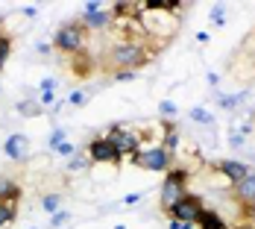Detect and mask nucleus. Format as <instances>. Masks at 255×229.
<instances>
[{
  "label": "nucleus",
  "mask_w": 255,
  "mask_h": 229,
  "mask_svg": "<svg viewBox=\"0 0 255 229\" xmlns=\"http://www.w3.org/2000/svg\"><path fill=\"white\" fill-rule=\"evenodd\" d=\"M147 38V35H144ZM118 41V44H112L106 56H103V62L115 71V74H121V71H138V68H144V65H150L155 59V53L147 47V41Z\"/></svg>",
  "instance_id": "f257e3e1"
},
{
  "label": "nucleus",
  "mask_w": 255,
  "mask_h": 229,
  "mask_svg": "<svg viewBox=\"0 0 255 229\" xmlns=\"http://www.w3.org/2000/svg\"><path fill=\"white\" fill-rule=\"evenodd\" d=\"M85 41H88V29H85L82 21H68V24H62L59 32H56V38H53L56 50L71 53V56H77V53L85 50Z\"/></svg>",
  "instance_id": "f03ea898"
},
{
  "label": "nucleus",
  "mask_w": 255,
  "mask_h": 229,
  "mask_svg": "<svg viewBox=\"0 0 255 229\" xmlns=\"http://www.w3.org/2000/svg\"><path fill=\"white\" fill-rule=\"evenodd\" d=\"M188 179H191V174L185 171V168H170L167 174H164V182H161V209H173V206L188 194Z\"/></svg>",
  "instance_id": "7ed1b4c3"
},
{
  "label": "nucleus",
  "mask_w": 255,
  "mask_h": 229,
  "mask_svg": "<svg viewBox=\"0 0 255 229\" xmlns=\"http://www.w3.org/2000/svg\"><path fill=\"white\" fill-rule=\"evenodd\" d=\"M173 153L164 150L161 144L158 147H141V150L132 156V162L138 165V168H144V171H153V174H167L170 168H173Z\"/></svg>",
  "instance_id": "20e7f679"
},
{
  "label": "nucleus",
  "mask_w": 255,
  "mask_h": 229,
  "mask_svg": "<svg viewBox=\"0 0 255 229\" xmlns=\"http://www.w3.org/2000/svg\"><path fill=\"white\" fill-rule=\"evenodd\" d=\"M226 74H229L235 82H241V85L255 82V50L241 47V50L232 56V62L226 65Z\"/></svg>",
  "instance_id": "39448f33"
},
{
  "label": "nucleus",
  "mask_w": 255,
  "mask_h": 229,
  "mask_svg": "<svg viewBox=\"0 0 255 229\" xmlns=\"http://www.w3.org/2000/svg\"><path fill=\"white\" fill-rule=\"evenodd\" d=\"M106 138L115 144V150L121 153V156H135V153L141 150V135L127 127H112L106 132Z\"/></svg>",
  "instance_id": "423d86ee"
},
{
  "label": "nucleus",
  "mask_w": 255,
  "mask_h": 229,
  "mask_svg": "<svg viewBox=\"0 0 255 229\" xmlns=\"http://www.w3.org/2000/svg\"><path fill=\"white\" fill-rule=\"evenodd\" d=\"M203 209H205L203 197H197V194H185V197L170 209V218H173V221H182V224H197V218H200Z\"/></svg>",
  "instance_id": "0eeeda50"
},
{
  "label": "nucleus",
  "mask_w": 255,
  "mask_h": 229,
  "mask_svg": "<svg viewBox=\"0 0 255 229\" xmlns=\"http://www.w3.org/2000/svg\"><path fill=\"white\" fill-rule=\"evenodd\" d=\"M88 159H91V165H115V162H121V153L115 150V144L100 135V138H94L91 144H88Z\"/></svg>",
  "instance_id": "6e6552de"
},
{
  "label": "nucleus",
  "mask_w": 255,
  "mask_h": 229,
  "mask_svg": "<svg viewBox=\"0 0 255 229\" xmlns=\"http://www.w3.org/2000/svg\"><path fill=\"white\" fill-rule=\"evenodd\" d=\"M112 21H115V18H112V12H109V9H103L100 3H88V6H85V15H82L85 29H106Z\"/></svg>",
  "instance_id": "1a4fd4ad"
},
{
  "label": "nucleus",
  "mask_w": 255,
  "mask_h": 229,
  "mask_svg": "<svg viewBox=\"0 0 255 229\" xmlns=\"http://www.w3.org/2000/svg\"><path fill=\"white\" fill-rule=\"evenodd\" d=\"M3 153H6L12 162H24L26 156H29V138H26L24 132H12V135H6V141H3Z\"/></svg>",
  "instance_id": "9d476101"
},
{
  "label": "nucleus",
  "mask_w": 255,
  "mask_h": 229,
  "mask_svg": "<svg viewBox=\"0 0 255 229\" xmlns=\"http://www.w3.org/2000/svg\"><path fill=\"white\" fill-rule=\"evenodd\" d=\"M217 171L226 177V182H229V185H238L241 179L250 177L247 165H241V162H232V159H223V162H217Z\"/></svg>",
  "instance_id": "9b49d317"
},
{
  "label": "nucleus",
  "mask_w": 255,
  "mask_h": 229,
  "mask_svg": "<svg viewBox=\"0 0 255 229\" xmlns=\"http://www.w3.org/2000/svg\"><path fill=\"white\" fill-rule=\"evenodd\" d=\"M232 188H235V197L244 206H255V174H250L247 179H241V182L232 185Z\"/></svg>",
  "instance_id": "f8f14e48"
},
{
  "label": "nucleus",
  "mask_w": 255,
  "mask_h": 229,
  "mask_svg": "<svg viewBox=\"0 0 255 229\" xmlns=\"http://www.w3.org/2000/svg\"><path fill=\"white\" fill-rule=\"evenodd\" d=\"M194 227H200V229H229V224H226V221H223L217 212H211V209H203Z\"/></svg>",
  "instance_id": "ddd939ff"
},
{
  "label": "nucleus",
  "mask_w": 255,
  "mask_h": 229,
  "mask_svg": "<svg viewBox=\"0 0 255 229\" xmlns=\"http://www.w3.org/2000/svg\"><path fill=\"white\" fill-rule=\"evenodd\" d=\"M18 203L21 200V188L15 185V179H9V177H3L0 174V203Z\"/></svg>",
  "instance_id": "4468645a"
},
{
  "label": "nucleus",
  "mask_w": 255,
  "mask_h": 229,
  "mask_svg": "<svg viewBox=\"0 0 255 229\" xmlns=\"http://www.w3.org/2000/svg\"><path fill=\"white\" fill-rule=\"evenodd\" d=\"M250 97V88H244V91H238V94H223L220 97V109H229V112H235L241 103Z\"/></svg>",
  "instance_id": "2eb2a0df"
},
{
  "label": "nucleus",
  "mask_w": 255,
  "mask_h": 229,
  "mask_svg": "<svg viewBox=\"0 0 255 229\" xmlns=\"http://www.w3.org/2000/svg\"><path fill=\"white\" fill-rule=\"evenodd\" d=\"M15 215H18V203H15V200H12V203H0V229L12 227Z\"/></svg>",
  "instance_id": "dca6fc26"
},
{
  "label": "nucleus",
  "mask_w": 255,
  "mask_h": 229,
  "mask_svg": "<svg viewBox=\"0 0 255 229\" xmlns=\"http://www.w3.org/2000/svg\"><path fill=\"white\" fill-rule=\"evenodd\" d=\"M15 109H18V115H24V118H38V115L44 112L41 103H35V100H18Z\"/></svg>",
  "instance_id": "f3484780"
},
{
  "label": "nucleus",
  "mask_w": 255,
  "mask_h": 229,
  "mask_svg": "<svg viewBox=\"0 0 255 229\" xmlns=\"http://www.w3.org/2000/svg\"><path fill=\"white\" fill-rule=\"evenodd\" d=\"M188 118L197 121V124H203V127H214V115H211L208 109H203V106H194V109L188 112Z\"/></svg>",
  "instance_id": "a211bd4d"
},
{
  "label": "nucleus",
  "mask_w": 255,
  "mask_h": 229,
  "mask_svg": "<svg viewBox=\"0 0 255 229\" xmlns=\"http://www.w3.org/2000/svg\"><path fill=\"white\" fill-rule=\"evenodd\" d=\"M88 168H91V159H88V153H74V156H71V162H68V171H71V174L88 171Z\"/></svg>",
  "instance_id": "6ab92c4d"
},
{
  "label": "nucleus",
  "mask_w": 255,
  "mask_h": 229,
  "mask_svg": "<svg viewBox=\"0 0 255 229\" xmlns=\"http://www.w3.org/2000/svg\"><path fill=\"white\" fill-rule=\"evenodd\" d=\"M41 209H44L47 215L62 212V194H44V197H41Z\"/></svg>",
  "instance_id": "aec40b11"
},
{
  "label": "nucleus",
  "mask_w": 255,
  "mask_h": 229,
  "mask_svg": "<svg viewBox=\"0 0 255 229\" xmlns=\"http://www.w3.org/2000/svg\"><path fill=\"white\" fill-rule=\"evenodd\" d=\"M9 53H12V35H9V32H0V71H3Z\"/></svg>",
  "instance_id": "412c9836"
},
{
  "label": "nucleus",
  "mask_w": 255,
  "mask_h": 229,
  "mask_svg": "<svg viewBox=\"0 0 255 229\" xmlns=\"http://www.w3.org/2000/svg\"><path fill=\"white\" fill-rule=\"evenodd\" d=\"M223 12H226V6H223V3H214V6H211V9H208V18H211V21H214V24H226V15H223Z\"/></svg>",
  "instance_id": "4be33fe9"
},
{
  "label": "nucleus",
  "mask_w": 255,
  "mask_h": 229,
  "mask_svg": "<svg viewBox=\"0 0 255 229\" xmlns=\"http://www.w3.org/2000/svg\"><path fill=\"white\" fill-rule=\"evenodd\" d=\"M68 221H71V212H56L50 218V224H47V229H59L62 224H68Z\"/></svg>",
  "instance_id": "5701e85b"
},
{
  "label": "nucleus",
  "mask_w": 255,
  "mask_h": 229,
  "mask_svg": "<svg viewBox=\"0 0 255 229\" xmlns=\"http://www.w3.org/2000/svg\"><path fill=\"white\" fill-rule=\"evenodd\" d=\"M158 112H161V118H173V115H176V103L173 100H161L158 103Z\"/></svg>",
  "instance_id": "b1692460"
},
{
  "label": "nucleus",
  "mask_w": 255,
  "mask_h": 229,
  "mask_svg": "<svg viewBox=\"0 0 255 229\" xmlns=\"http://www.w3.org/2000/svg\"><path fill=\"white\" fill-rule=\"evenodd\" d=\"M62 141H65V129H53L50 138H47V147H50V150H56Z\"/></svg>",
  "instance_id": "393cba45"
},
{
  "label": "nucleus",
  "mask_w": 255,
  "mask_h": 229,
  "mask_svg": "<svg viewBox=\"0 0 255 229\" xmlns=\"http://www.w3.org/2000/svg\"><path fill=\"white\" fill-rule=\"evenodd\" d=\"M244 138H247V135H244L241 129H232V132H229V144L235 147V150H238V147H244Z\"/></svg>",
  "instance_id": "a878e982"
},
{
  "label": "nucleus",
  "mask_w": 255,
  "mask_h": 229,
  "mask_svg": "<svg viewBox=\"0 0 255 229\" xmlns=\"http://www.w3.org/2000/svg\"><path fill=\"white\" fill-rule=\"evenodd\" d=\"M56 85H59V82H56L53 76H44V79L38 82V88H41V91H56Z\"/></svg>",
  "instance_id": "bb28decb"
},
{
  "label": "nucleus",
  "mask_w": 255,
  "mask_h": 229,
  "mask_svg": "<svg viewBox=\"0 0 255 229\" xmlns=\"http://www.w3.org/2000/svg\"><path fill=\"white\" fill-rule=\"evenodd\" d=\"M56 153H62V156H74V153H77V147H74L71 141H62V144L56 147Z\"/></svg>",
  "instance_id": "cd10ccee"
},
{
  "label": "nucleus",
  "mask_w": 255,
  "mask_h": 229,
  "mask_svg": "<svg viewBox=\"0 0 255 229\" xmlns=\"http://www.w3.org/2000/svg\"><path fill=\"white\" fill-rule=\"evenodd\" d=\"M68 103H71V106H82V103H85V91H71Z\"/></svg>",
  "instance_id": "c85d7f7f"
},
{
  "label": "nucleus",
  "mask_w": 255,
  "mask_h": 229,
  "mask_svg": "<svg viewBox=\"0 0 255 229\" xmlns=\"http://www.w3.org/2000/svg\"><path fill=\"white\" fill-rule=\"evenodd\" d=\"M141 200H144V194H138V191H135V194H127L121 203H124V206H135V203H141Z\"/></svg>",
  "instance_id": "c756f323"
},
{
  "label": "nucleus",
  "mask_w": 255,
  "mask_h": 229,
  "mask_svg": "<svg viewBox=\"0 0 255 229\" xmlns=\"http://www.w3.org/2000/svg\"><path fill=\"white\" fill-rule=\"evenodd\" d=\"M38 15V6H24L21 9V18H35Z\"/></svg>",
  "instance_id": "7c9ffc66"
},
{
  "label": "nucleus",
  "mask_w": 255,
  "mask_h": 229,
  "mask_svg": "<svg viewBox=\"0 0 255 229\" xmlns=\"http://www.w3.org/2000/svg\"><path fill=\"white\" fill-rule=\"evenodd\" d=\"M53 103V91H41V109H47Z\"/></svg>",
  "instance_id": "2f4dec72"
},
{
  "label": "nucleus",
  "mask_w": 255,
  "mask_h": 229,
  "mask_svg": "<svg viewBox=\"0 0 255 229\" xmlns=\"http://www.w3.org/2000/svg\"><path fill=\"white\" fill-rule=\"evenodd\" d=\"M197 41H200V44H208V41H211V35H208V32H197Z\"/></svg>",
  "instance_id": "473e14b6"
},
{
  "label": "nucleus",
  "mask_w": 255,
  "mask_h": 229,
  "mask_svg": "<svg viewBox=\"0 0 255 229\" xmlns=\"http://www.w3.org/2000/svg\"><path fill=\"white\" fill-rule=\"evenodd\" d=\"M0 94H3V88H0Z\"/></svg>",
  "instance_id": "72a5a7b5"
}]
</instances>
